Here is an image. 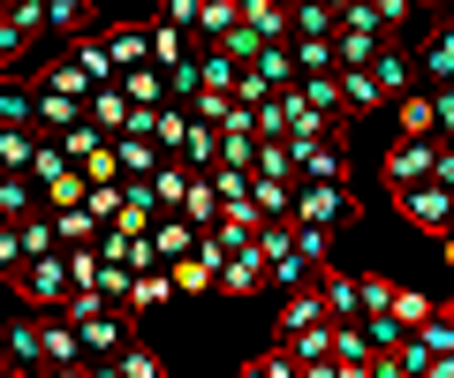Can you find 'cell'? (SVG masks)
<instances>
[{
	"mask_svg": "<svg viewBox=\"0 0 454 378\" xmlns=\"http://www.w3.org/2000/svg\"><path fill=\"white\" fill-rule=\"evenodd\" d=\"M8 288H16L23 296V311H61L68 296H76V288H68V265H61V250H53V258H23L16 273H8Z\"/></svg>",
	"mask_w": 454,
	"mask_h": 378,
	"instance_id": "6da1fadb",
	"label": "cell"
},
{
	"mask_svg": "<svg viewBox=\"0 0 454 378\" xmlns=\"http://www.w3.org/2000/svg\"><path fill=\"white\" fill-rule=\"evenodd\" d=\"M129 341H137V318L121 311V303H106V311L76 318V348H83V363H114Z\"/></svg>",
	"mask_w": 454,
	"mask_h": 378,
	"instance_id": "7a4b0ae2",
	"label": "cell"
},
{
	"mask_svg": "<svg viewBox=\"0 0 454 378\" xmlns=\"http://www.w3.org/2000/svg\"><path fill=\"white\" fill-rule=\"evenodd\" d=\"M333 220H340V228L364 220V204L348 197V181H340V189H333V181H295V228H333Z\"/></svg>",
	"mask_w": 454,
	"mask_h": 378,
	"instance_id": "3957f363",
	"label": "cell"
},
{
	"mask_svg": "<svg viewBox=\"0 0 454 378\" xmlns=\"http://www.w3.org/2000/svg\"><path fill=\"white\" fill-rule=\"evenodd\" d=\"M432 151H439V144H424V136H394L387 166H379V181H387V197H402V189L432 181Z\"/></svg>",
	"mask_w": 454,
	"mask_h": 378,
	"instance_id": "277c9868",
	"label": "cell"
},
{
	"mask_svg": "<svg viewBox=\"0 0 454 378\" xmlns=\"http://www.w3.org/2000/svg\"><path fill=\"white\" fill-rule=\"evenodd\" d=\"M394 212H402L417 235H447V228H454V197L439 189V181H417V189H402V197H394Z\"/></svg>",
	"mask_w": 454,
	"mask_h": 378,
	"instance_id": "5b68a950",
	"label": "cell"
},
{
	"mask_svg": "<svg viewBox=\"0 0 454 378\" xmlns=\"http://www.w3.org/2000/svg\"><path fill=\"white\" fill-rule=\"evenodd\" d=\"M212 296H235V303L265 296V258H258V250H227L220 273H212Z\"/></svg>",
	"mask_w": 454,
	"mask_h": 378,
	"instance_id": "8992f818",
	"label": "cell"
},
{
	"mask_svg": "<svg viewBox=\"0 0 454 378\" xmlns=\"http://www.w3.org/2000/svg\"><path fill=\"white\" fill-rule=\"evenodd\" d=\"M68 363H83L76 326H68V318H38V378H46V371H68Z\"/></svg>",
	"mask_w": 454,
	"mask_h": 378,
	"instance_id": "52a82bcc",
	"label": "cell"
},
{
	"mask_svg": "<svg viewBox=\"0 0 454 378\" xmlns=\"http://www.w3.org/2000/svg\"><path fill=\"white\" fill-rule=\"evenodd\" d=\"M145 243H152V265H175V258H190V250H197V228L182 212H160L145 228Z\"/></svg>",
	"mask_w": 454,
	"mask_h": 378,
	"instance_id": "ba28073f",
	"label": "cell"
},
{
	"mask_svg": "<svg viewBox=\"0 0 454 378\" xmlns=\"http://www.w3.org/2000/svg\"><path fill=\"white\" fill-rule=\"evenodd\" d=\"M175 303V280H167V265H152V273H129V288H121V311L145 318V311H167Z\"/></svg>",
	"mask_w": 454,
	"mask_h": 378,
	"instance_id": "9c48e42d",
	"label": "cell"
},
{
	"mask_svg": "<svg viewBox=\"0 0 454 378\" xmlns=\"http://www.w3.org/2000/svg\"><path fill=\"white\" fill-rule=\"evenodd\" d=\"M325 46H333V68H372V53L387 46V38H379L372 23H333V38H325Z\"/></svg>",
	"mask_w": 454,
	"mask_h": 378,
	"instance_id": "30bf717a",
	"label": "cell"
},
{
	"mask_svg": "<svg viewBox=\"0 0 454 378\" xmlns=\"http://www.w3.org/2000/svg\"><path fill=\"white\" fill-rule=\"evenodd\" d=\"M31 106H38V76L0 68V129H31Z\"/></svg>",
	"mask_w": 454,
	"mask_h": 378,
	"instance_id": "8fae6325",
	"label": "cell"
},
{
	"mask_svg": "<svg viewBox=\"0 0 454 378\" xmlns=\"http://www.w3.org/2000/svg\"><path fill=\"white\" fill-rule=\"evenodd\" d=\"M295 181H333V189H340V181H348V151H340V136H333V144H303V151H295Z\"/></svg>",
	"mask_w": 454,
	"mask_h": 378,
	"instance_id": "7c38bea8",
	"label": "cell"
},
{
	"mask_svg": "<svg viewBox=\"0 0 454 378\" xmlns=\"http://www.w3.org/2000/svg\"><path fill=\"white\" fill-rule=\"evenodd\" d=\"M372 83L387 91V99H409V91H417V61H409L402 46H379L372 53Z\"/></svg>",
	"mask_w": 454,
	"mask_h": 378,
	"instance_id": "4fadbf2b",
	"label": "cell"
},
{
	"mask_svg": "<svg viewBox=\"0 0 454 378\" xmlns=\"http://www.w3.org/2000/svg\"><path fill=\"white\" fill-rule=\"evenodd\" d=\"M243 23V0H197V23H190V46H220L227 31Z\"/></svg>",
	"mask_w": 454,
	"mask_h": 378,
	"instance_id": "5bb4252c",
	"label": "cell"
},
{
	"mask_svg": "<svg viewBox=\"0 0 454 378\" xmlns=\"http://www.w3.org/2000/svg\"><path fill=\"white\" fill-rule=\"evenodd\" d=\"M83 121H91L98 136H121V129H129V99H121V83H98L91 99H83Z\"/></svg>",
	"mask_w": 454,
	"mask_h": 378,
	"instance_id": "9a60e30c",
	"label": "cell"
},
{
	"mask_svg": "<svg viewBox=\"0 0 454 378\" xmlns=\"http://www.w3.org/2000/svg\"><path fill=\"white\" fill-rule=\"evenodd\" d=\"M295 99H303L318 121H333V129L348 121V114H340V68H333V76H295Z\"/></svg>",
	"mask_w": 454,
	"mask_h": 378,
	"instance_id": "2e32d148",
	"label": "cell"
},
{
	"mask_svg": "<svg viewBox=\"0 0 454 378\" xmlns=\"http://www.w3.org/2000/svg\"><path fill=\"white\" fill-rule=\"evenodd\" d=\"M0 363H16V371L38 378V311L8 318V341H0Z\"/></svg>",
	"mask_w": 454,
	"mask_h": 378,
	"instance_id": "e0dca14e",
	"label": "cell"
},
{
	"mask_svg": "<svg viewBox=\"0 0 454 378\" xmlns=\"http://www.w3.org/2000/svg\"><path fill=\"white\" fill-rule=\"evenodd\" d=\"M145 189H152V212H182V189H190V166L182 159H160L145 174Z\"/></svg>",
	"mask_w": 454,
	"mask_h": 378,
	"instance_id": "ac0fdd59",
	"label": "cell"
},
{
	"mask_svg": "<svg viewBox=\"0 0 454 378\" xmlns=\"http://www.w3.org/2000/svg\"><path fill=\"white\" fill-rule=\"evenodd\" d=\"M114 83H121V99H129V106H145V114H152V106H167V68H121V76H114Z\"/></svg>",
	"mask_w": 454,
	"mask_h": 378,
	"instance_id": "d6986e66",
	"label": "cell"
},
{
	"mask_svg": "<svg viewBox=\"0 0 454 378\" xmlns=\"http://www.w3.org/2000/svg\"><path fill=\"white\" fill-rule=\"evenodd\" d=\"M310 326H325L318 288H288V296H280V341H288V333H310Z\"/></svg>",
	"mask_w": 454,
	"mask_h": 378,
	"instance_id": "ffe728a7",
	"label": "cell"
},
{
	"mask_svg": "<svg viewBox=\"0 0 454 378\" xmlns=\"http://www.w3.org/2000/svg\"><path fill=\"white\" fill-rule=\"evenodd\" d=\"M409 341H417V348H424L432 363H454V303H439V311L424 318V326L409 333Z\"/></svg>",
	"mask_w": 454,
	"mask_h": 378,
	"instance_id": "44dd1931",
	"label": "cell"
},
{
	"mask_svg": "<svg viewBox=\"0 0 454 378\" xmlns=\"http://www.w3.org/2000/svg\"><path fill=\"white\" fill-rule=\"evenodd\" d=\"M98 46H106L114 76H121V68H145V61H152V53H145V23H114V31L98 38Z\"/></svg>",
	"mask_w": 454,
	"mask_h": 378,
	"instance_id": "7402d4cb",
	"label": "cell"
},
{
	"mask_svg": "<svg viewBox=\"0 0 454 378\" xmlns=\"http://www.w3.org/2000/svg\"><path fill=\"white\" fill-rule=\"evenodd\" d=\"M387 91L372 83V68H340V114H379Z\"/></svg>",
	"mask_w": 454,
	"mask_h": 378,
	"instance_id": "603a6c76",
	"label": "cell"
},
{
	"mask_svg": "<svg viewBox=\"0 0 454 378\" xmlns=\"http://www.w3.org/2000/svg\"><path fill=\"white\" fill-rule=\"evenodd\" d=\"M145 53H152V68H182V61H190V31H175V23H152V31H145Z\"/></svg>",
	"mask_w": 454,
	"mask_h": 378,
	"instance_id": "cb8c5ba5",
	"label": "cell"
},
{
	"mask_svg": "<svg viewBox=\"0 0 454 378\" xmlns=\"http://www.w3.org/2000/svg\"><path fill=\"white\" fill-rule=\"evenodd\" d=\"M152 166H160V151H152L145 136H114V174L121 181H145Z\"/></svg>",
	"mask_w": 454,
	"mask_h": 378,
	"instance_id": "d4e9b609",
	"label": "cell"
},
{
	"mask_svg": "<svg viewBox=\"0 0 454 378\" xmlns=\"http://www.w3.org/2000/svg\"><path fill=\"white\" fill-rule=\"evenodd\" d=\"M38 212V189H31V174H0V220L16 228V220H31Z\"/></svg>",
	"mask_w": 454,
	"mask_h": 378,
	"instance_id": "484cf974",
	"label": "cell"
},
{
	"mask_svg": "<svg viewBox=\"0 0 454 378\" xmlns=\"http://www.w3.org/2000/svg\"><path fill=\"white\" fill-rule=\"evenodd\" d=\"M46 31H61V38H91V0H46Z\"/></svg>",
	"mask_w": 454,
	"mask_h": 378,
	"instance_id": "4316f807",
	"label": "cell"
},
{
	"mask_svg": "<svg viewBox=\"0 0 454 378\" xmlns=\"http://www.w3.org/2000/svg\"><path fill=\"white\" fill-rule=\"evenodd\" d=\"M182 220H190L197 235L220 220V197H212V181H205V174H190V189H182Z\"/></svg>",
	"mask_w": 454,
	"mask_h": 378,
	"instance_id": "83f0119b",
	"label": "cell"
},
{
	"mask_svg": "<svg viewBox=\"0 0 454 378\" xmlns=\"http://www.w3.org/2000/svg\"><path fill=\"white\" fill-rule=\"evenodd\" d=\"M432 311H439V303L424 296V288H394V303H387V318H394V326H402V333H417V326H424V318H432Z\"/></svg>",
	"mask_w": 454,
	"mask_h": 378,
	"instance_id": "f1b7e54d",
	"label": "cell"
},
{
	"mask_svg": "<svg viewBox=\"0 0 454 378\" xmlns=\"http://www.w3.org/2000/svg\"><path fill=\"white\" fill-rule=\"evenodd\" d=\"M288 243H295V258L318 273V265H333V228H295L288 220Z\"/></svg>",
	"mask_w": 454,
	"mask_h": 378,
	"instance_id": "f546056e",
	"label": "cell"
},
{
	"mask_svg": "<svg viewBox=\"0 0 454 378\" xmlns=\"http://www.w3.org/2000/svg\"><path fill=\"white\" fill-rule=\"evenodd\" d=\"M288 61H295V76H333V46L325 38H288Z\"/></svg>",
	"mask_w": 454,
	"mask_h": 378,
	"instance_id": "4dcf8cb0",
	"label": "cell"
},
{
	"mask_svg": "<svg viewBox=\"0 0 454 378\" xmlns=\"http://www.w3.org/2000/svg\"><path fill=\"white\" fill-rule=\"evenodd\" d=\"M288 38H333V8H325V0L288 8Z\"/></svg>",
	"mask_w": 454,
	"mask_h": 378,
	"instance_id": "1f68e13d",
	"label": "cell"
},
{
	"mask_svg": "<svg viewBox=\"0 0 454 378\" xmlns=\"http://www.w3.org/2000/svg\"><path fill=\"white\" fill-rule=\"evenodd\" d=\"M394 114H402V136H424V144H439V129H432V99H424V91L394 99Z\"/></svg>",
	"mask_w": 454,
	"mask_h": 378,
	"instance_id": "d6a6232c",
	"label": "cell"
},
{
	"mask_svg": "<svg viewBox=\"0 0 454 378\" xmlns=\"http://www.w3.org/2000/svg\"><path fill=\"white\" fill-rule=\"evenodd\" d=\"M280 348H288L295 363H333V326H310V333H288V341H280Z\"/></svg>",
	"mask_w": 454,
	"mask_h": 378,
	"instance_id": "836d02e7",
	"label": "cell"
},
{
	"mask_svg": "<svg viewBox=\"0 0 454 378\" xmlns=\"http://www.w3.org/2000/svg\"><path fill=\"white\" fill-rule=\"evenodd\" d=\"M417 76H432V83H454V23H447V31H439V38H432V46H424Z\"/></svg>",
	"mask_w": 454,
	"mask_h": 378,
	"instance_id": "e575fe53",
	"label": "cell"
},
{
	"mask_svg": "<svg viewBox=\"0 0 454 378\" xmlns=\"http://www.w3.org/2000/svg\"><path fill=\"white\" fill-rule=\"evenodd\" d=\"M38 151V129H0V174H23Z\"/></svg>",
	"mask_w": 454,
	"mask_h": 378,
	"instance_id": "d590c367",
	"label": "cell"
},
{
	"mask_svg": "<svg viewBox=\"0 0 454 378\" xmlns=\"http://www.w3.org/2000/svg\"><path fill=\"white\" fill-rule=\"evenodd\" d=\"M167 280H175V296H212V265L205 258H175Z\"/></svg>",
	"mask_w": 454,
	"mask_h": 378,
	"instance_id": "8d00e7d4",
	"label": "cell"
},
{
	"mask_svg": "<svg viewBox=\"0 0 454 378\" xmlns=\"http://www.w3.org/2000/svg\"><path fill=\"white\" fill-rule=\"evenodd\" d=\"M68 61L83 68V83H91V91H98V83H114V61H106V46H98V38H76V53H68Z\"/></svg>",
	"mask_w": 454,
	"mask_h": 378,
	"instance_id": "74e56055",
	"label": "cell"
},
{
	"mask_svg": "<svg viewBox=\"0 0 454 378\" xmlns=\"http://www.w3.org/2000/svg\"><path fill=\"white\" fill-rule=\"evenodd\" d=\"M16 235H23V258H53V250H61V243H53V220H46V212L16 220Z\"/></svg>",
	"mask_w": 454,
	"mask_h": 378,
	"instance_id": "f35d334b",
	"label": "cell"
},
{
	"mask_svg": "<svg viewBox=\"0 0 454 378\" xmlns=\"http://www.w3.org/2000/svg\"><path fill=\"white\" fill-rule=\"evenodd\" d=\"M250 174H265V181H295V151H288V144H258Z\"/></svg>",
	"mask_w": 454,
	"mask_h": 378,
	"instance_id": "ab89813d",
	"label": "cell"
},
{
	"mask_svg": "<svg viewBox=\"0 0 454 378\" xmlns=\"http://www.w3.org/2000/svg\"><path fill=\"white\" fill-rule=\"evenodd\" d=\"M356 326H364V341H372V356H394V348H402V341H409V333H402V326H394V318H387V311H379V318H356Z\"/></svg>",
	"mask_w": 454,
	"mask_h": 378,
	"instance_id": "60d3db41",
	"label": "cell"
},
{
	"mask_svg": "<svg viewBox=\"0 0 454 378\" xmlns=\"http://www.w3.org/2000/svg\"><path fill=\"white\" fill-rule=\"evenodd\" d=\"M250 159H258V136L250 129H220V166H243L250 174Z\"/></svg>",
	"mask_w": 454,
	"mask_h": 378,
	"instance_id": "b9f144b4",
	"label": "cell"
},
{
	"mask_svg": "<svg viewBox=\"0 0 454 378\" xmlns=\"http://www.w3.org/2000/svg\"><path fill=\"white\" fill-rule=\"evenodd\" d=\"M114 371H121V378H167V363L152 356V348H137V341H129L121 356H114Z\"/></svg>",
	"mask_w": 454,
	"mask_h": 378,
	"instance_id": "7bdbcfd3",
	"label": "cell"
},
{
	"mask_svg": "<svg viewBox=\"0 0 454 378\" xmlns=\"http://www.w3.org/2000/svg\"><path fill=\"white\" fill-rule=\"evenodd\" d=\"M250 68H258V76L273 83V91H288V83H295V61H288V46H265V53H258Z\"/></svg>",
	"mask_w": 454,
	"mask_h": 378,
	"instance_id": "ee69618b",
	"label": "cell"
},
{
	"mask_svg": "<svg viewBox=\"0 0 454 378\" xmlns=\"http://www.w3.org/2000/svg\"><path fill=\"white\" fill-rule=\"evenodd\" d=\"M333 363H372V341H364V326H333Z\"/></svg>",
	"mask_w": 454,
	"mask_h": 378,
	"instance_id": "f6af8a7d",
	"label": "cell"
},
{
	"mask_svg": "<svg viewBox=\"0 0 454 378\" xmlns=\"http://www.w3.org/2000/svg\"><path fill=\"white\" fill-rule=\"evenodd\" d=\"M356 296H364V318H379L394 303V280L387 273H356Z\"/></svg>",
	"mask_w": 454,
	"mask_h": 378,
	"instance_id": "bcb514c9",
	"label": "cell"
},
{
	"mask_svg": "<svg viewBox=\"0 0 454 378\" xmlns=\"http://www.w3.org/2000/svg\"><path fill=\"white\" fill-rule=\"evenodd\" d=\"M227 99H235V106H265V99H273V83H265L258 68H235V91H227Z\"/></svg>",
	"mask_w": 454,
	"mask_h": 378,
	"instance_id": "7dc6e473",
	"label": "cell"
},
{
	"mask_svg": "<svg viewBox=\"0 0 454 378\" xmlns=\"http://www.w3.org/2000/svg\"><path fill=\"white\" fill-rule=\"evenodd\" d=\"M364 16H372V31H379V38H387L394 23H409L417 8H409V0H364Z\"/></svg>",
	"mask_w": 454,
	"mask_h": 378,
	"instance_id": "c3c4849f",
	"label": "cell"
},
{
	"mask_svg": "<svg viewBox=\"0 0 454 378\" xmlns=\"http://www.w3.org/2000/svg\"><path fill=\"white\" fill-rule=\"evenodd\" d=\"M424 99H432V129H439V144H447L454 136V83H432Z\"/></svg>",
	"mask_w": 454,
	"mask_h": 378,
	"instance_id": "681fc988",
	"label": "cell"
},
{
	"mask_svg": "<svg viewBox=\"0 0 454 378\" xmlns=\"http://www.w3.org/2000/svg\"><path fill=\"white\" fill-rule=\"evenodd\" d=\"M83 212H91L98 228H106V220L121 212V181H106V189H83Z\"/></svg>",
	"mask_w": 454,
	"mask_h": 378,
	"instance_id": "f907efd6",
	"label": "cell"
},
{
	"mask_svg": "<svg viewBox=\"0 0 454 378\" xmlns=\"http://www.w3.org/2000/svg\"><path fill=\"white\" fill-rule=\"evenodd\" d=\"M61 265H68V288H91V280H98V258H91V250H61Z\"/></svg>",
	"mask_w": 454,
	"mask_h": 378,
	"instance_id": "816d5d0a",
	"label": "cell"
},
{
	"mask_svg": "<svg viewBox=\"0 0 454 378\" xmlns=\"http://www.w3.org/2000/svg\"><path fill=\"white\" fill-rule=\"evenodd\" d=\"M160 23H175V31H190V23H197V0H160Z\"/></svg>",
	"mask_w": 454,
	"mask_h": 378,
	"instance_id": "f5cc1de1",
	"label": "cell"
},
{
	"mask_svg": "<svg viewBox=\"0 0 454 378\" xmlns=\"http://www.w3.org/2000/svg\"><path fill=\"white\" fill-rule=\"evenodd\" d=\"M258 371H265V378H303V371H295V356H288V348H273V356H258Z\"/></svg>",
	"mask_w": 454,
	"mask_h": 378,
	"instance_id": "db71d44e",
	"label": "cell"
},
{
	"mask_svg": "<svg viewBox=\"0 0 454 378\" xmlns=\"http://www.w3.org/2000/svg\"><path fill=\"white\" fill-rule=\"evenodd\" d=\"M432 181L454 197V144H439V151H432Z\"/></svg>",
	"mask_w": 454,
	"mask_h": 378,
	"instance_id": "11a10c76",
	"label": "cell"
},
{
	"mask_svg": "<svg viewBox=\"0 0 454 378\" xmlns=\"http://www.w3.org/2000/svg\"><path fill=\"white\" fill-rule=\"evenodd\" d=\"M46 378H91V363H68V371H46Z\"/></svg>",
	"mask_w": 454,
	"mask_h": 378,
	"instance_id": "9f6ffc18",
	"label": "cell"
},
{
	"mask_svg": "<svg viewBox=\"0 0 454 378\" xmlns=\"http://www.w3.org/2000/svg\"><path fill=\"white\" fill-rule=\"evenodd\" d=\"M439 265H454V228H447V235H439Z\"/></svg>",
	"mask_w": 454,
	"mask_h": 378,
	"instance_id": "6f0895ef",
	"label": "cell"
},
{
	"mask_svg": "<svg viewBox=\"0 0 454 378\" xmlns=\"http://www.w3.org/2000/svg\"><path fill=\"white\" fill-rule=\"evenodd\" d=\"M235 378H265V371H258V356H250V363H243V371H235Z\"/></svg>",
	"mask_w": 454,
	"mask_h": 378,
	"instance_id": "680465c9",
	"label": "cell"
},
{
	"mask_svg": "<svg viewBox=\"0 0 454 378\" xmlns=\"http://www.w3.org/2000/svg\"><path fill=\"white\" fill-rule=\"evenodd\" d=\"M91 378H121V371H114V363H91Z\"/></svg>",
	"mask_w": 454,
	"mask_h": 378,
	"instance_id": "91938a15",
	"label": "cell"
},
{
	"mask_svg": "<svg viewBox=\"0 0 454 378\" xmlns=\"http://www.w3.org/2000/svg\"><path fill=\"white\" fill-rule=\"evenodd\" d=\"M0 378H31V371H16V363H8V371H0Z\"/></svg>",
	"mask_w": 454,
	"mask_h": 378,
	"instance_id": "94428289",
	"label": "cell"
},
{
	"mask_svg": "<svg viewBox=\"0 0 454 378\" xmlns=\"http://www.w3.org/2000/svg\"><path fill=\"white\" fill-rule=\"evenodd\" d=\"M0 235H8V220H0Z\"/></svg>",
	"mask_w": 454,
	"mask_h": 378,
	"instance_id": "6125c7cd",
	"label": "cell"
},
{
	"mask_svg": "<svg viewBox=\"0 0 454 378\" xmlns=\"http://www.w3.org/2000/svg\"><path fill=\"white\" fill-rule=\"evenodd\" d=\"M0 371H8V363H0Z\"/></svg>",
	"mask_w": 454,
	"mask_h": 378,
	"instance_id": "be15d7a7",
	"label": "cell"
}]
</instances>
